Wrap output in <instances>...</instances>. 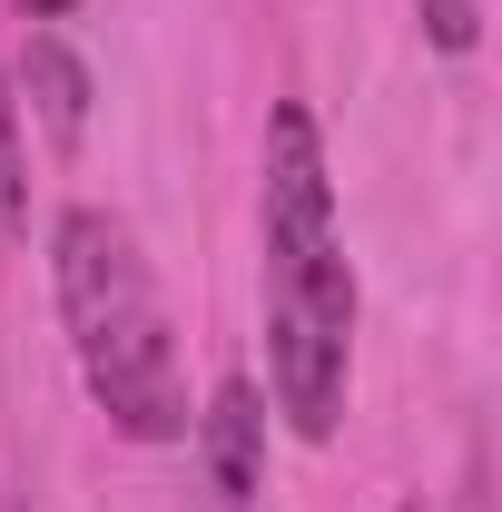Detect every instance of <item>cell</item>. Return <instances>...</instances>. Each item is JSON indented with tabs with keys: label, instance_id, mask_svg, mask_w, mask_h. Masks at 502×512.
<instances>
[{
	"label": "cell",
	"instance_id": "1",
	"mask_svg": "<svg viewBox=\"0 0 502 512\" xmlns=\"http://www.w3.org/2000/svg\"><path fill=\"white\" fill-rule=\"evenodd\" d=\"M256 296H266L276 414L306 444H325L345 414V375H355V266H345V227H335L315 109L296 99L266 119V158H256Z\"/></svg>",
	"mask_w": 502,
	"mask_h": 512
},
{
	"label": "cell",
	"instance_id": "2",
	"mask_svg": "<svg viewBox=\"0 0 502 512\" xmlns=\"http://www.w3.org/2000/svg\"><path fill=\"white\" fill-rule=\"evenodd\" d=\"M50 286H60V325L89 404L119 424L128 444H178L188 414V375H178V335L158 306V276L109 207H69L50 227Z\"/></svg>",
	"mask_w": 502,
	"mask_h": 512
},
{
	"label": "cell",
	"instance_id": "3",
	"mask_svg": "<svg viewBox=\"0 0 502 512\" xmlns=\"http://www.w3.org/2000/svg\"><path fill=\"white\" fill-rule=\"evenodd\" d=\"M266 493V404L247 375H227L197 414V512H256Z\"/></svg>",
	"mask_w": 502,
	"mask_h": 512
},
{
	"label": "cell",
	"instance_id": "4",
	"mask_svg": "<svg viewBox=\"0 0 502 512\" xmlns=\"http://www.w3.org/2000/svg\"><path fill=\"white\" fill-rule=\"evenodd\" d=\"M30 99H40L50 138H79V128H89V69L69 60V50L50 40V30L30 40Z\"/></svg>",
	"mask_w": 502,
	"mask_h": 512
},
{
	"label": "cell",
	"instance_id": "5",
	"mask_svg": "<svg viewBox=\"0 0 502 512\" xmlns=\"http://www.w3.org/2000/svg\"><path fill=\"white\" fill-rule=\"evenodd\" d=\"M20 207H30V178H20V109H10V79H0V247L20 237Z\"/></svg>",
	"mask_w": 502,
	"mask_h": 512
},
{
	"label": "cell",
	"instance_id": "6",
	"mask_svg": "<svg viewBox=\"0 0 502 512\" xmlns=\"http://www.w3.org/2000/svg\"><path fill=\"white\" fill-rule=\"evenodd\" d=\"M414 10H424L434 50H473V30H483V0H414Z\"/></svg>",
	"mask_w": 502,
	"mask_h": 512
},
{
	"label": "cell",
	"instance_id": "7",
	"mask_svg": "<svg viewBox=\"0 0 502 512\" xmlns=\"http://www.w3.org/2000/svg\"><path fill=\"white\" fill-rule=\"evenodd\" d=\"M20 10H30V20H60V10H69V0H20Z\"/></svg>",
	"mask_w": 502,
	"mask_h": 512
},
{
	"label": "cell",
	"instance_id": "8",
	"mask_svg": "<svg viewBox=\"0 0 502 512\" xmlns=\"http://www.w3.org/2000/svg\"><path fill=\"white\" fill-rule=\"evenodd\" d=\"M404 512H424V503H404Z\"/></svg>",
	"mask_w": 502,
	"mask_h": 512
}]
</instances>
